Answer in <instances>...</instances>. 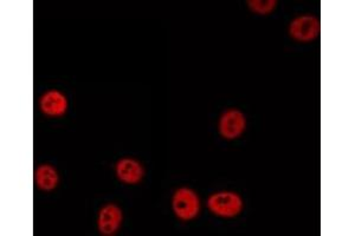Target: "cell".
I'll return each mask as SVG.
<instances>
[{"instance_id": "obj_1", "label": "cell", "mask_w": 355, "mask_h": 236, "mask_svg": "<svg viewBox=\"0 0 355 236\" xmlns=\"http://www.w3.org/2000/svg\"><path fill=\"white\" fill-rule=\"evenodd\" d=\"M207 207L214 215L231 219L237 217L242 212L243 201L236 192H214L207 200Z\"/></svg>"}, {"instance_id": "obj_2", "label": "cell", "mask_w": 355, "mask_h": 236, "mask_svg": "<svg viewBox=\"0 0 355 236\" xmlns=\"http://www.w3.org/2000/svg\"><path fill=\"white\" fill-rule=\"evenodd\" d=\"M172 208L179 220H193L198 217L200 210V201L197 192L190 188L178 189L172 199Z\"/></svg>"}, {"instance_id": "obj_3", "label": "cell", "mask_w": 355, "mask_h": 236, "mask_svg": "<svg viewBox=\"0 0 355 236\" xmlns=\"http://www.w3.org/2000/svg\"><path fill=\"white\" fill-rule=\"evenodd\" d=\"M321 25L318 17L313 15H303L291 20L289 25V35L299 43H311L319 37Z\"/></svg>"}, {"instance_id": "obj_4", "label": "cell", "mask_w": 355, "mask_h": 236, "mask_svg": "<svg viewBox=\"0 0 355 236\" xmlns=\"http://www.w3.org/2000/svg\"><path fill=\"white\" fill-rule=\"evenodd\" d=\"M246 118L242 111L230 109L219 120V132L225 140H236L245 131Z\"/></svg>"}, {"instance_id": "obj_5", "label": "cell", "mask_w": 355, "mask_h": 236, "mask_svg": "<svg viewBox=\"0 0 355 236\" xmlns=\"http://www.w3.org/2000/svg\"><path fill=\"white\" fill-rule=\"evenodd\" d=\"M122 210L114 203L105 204L98 212L97 228L102 235L112 236L116 234L122 224Z\"/></svg>"}, {"instance_id": "obj_6", "label": "cell", "mask_w": 355, "mask_h": 236, "mask_svg": "<svg viewBox=\"0 0 355 236\" xmlns=\"http://www.w3.org/2000/svg\"><path fill=\"white\" fill-rule=\"evenodd\" d=\"M116 176L122 183L135 185L140 183L145 176V170L141 164L133 158H122L116 164Z\"/></svg>"}, {"instance_id": "obj_7", "label": "cell", "mask_w": 355, "mask_h": 236, "mask_svg": "<svg viewBox=\"0 0 355 236\" xmlns=\"http://www.w3.org/2000/svg\"><path fill=\"white\" fill-rule=\"evenodd\" d=\"M40 107L46 116L62 117L68 110V100L62 92L50 90L42 96Z\"/></svg>"}, {"instance_id": "obj_8", "label": "cell", "mask_w": 355, "mask_h": 236, "mask_svg": "<svg viewBox=\"0 0 355 236\" xmlns=\"http://www.w3.org/2000/svg\"><path fill=\"white\" fill-rule=\"evenodd\" d=\"M35 181H36L38 188L44 192H51L56 188L57 184H58V174H57L56 169L51 165L42 164L36 169Z\"/></svg>"}, {"instance_id": "obj_9", "label": "cell", "mask_w": 355, "mask_h": 236, "mask_svg": "<svg viewBox=\"0 0 355 236\" xmlns=\"http://www.w3.org/2000/svg\"><path fill=\"white\" fill-rule=\"evenodd\" d=\"M248 5L251 11L261 16L270 15L275 8H277L276 0H249Z\"/></svg>"}]
</instances>
